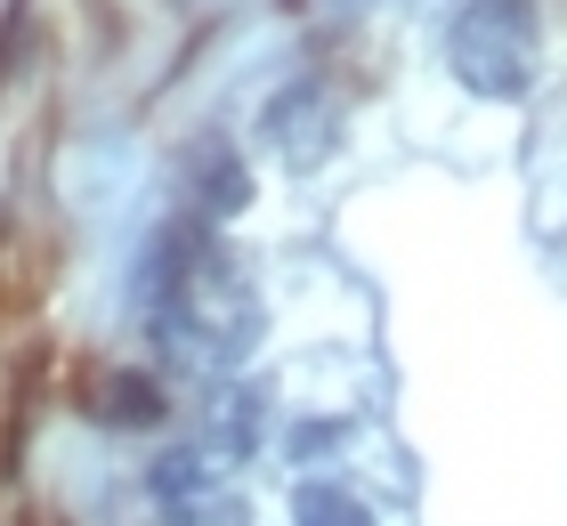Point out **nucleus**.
Returning <instances> with one entry per match:
<instances>
[{"label":"nucleus","mask_w":567,"mask_h":526,"mask_svg":"<svg viewBox=\"0 0 567 526\" xmlns=\"http://www.w3.org/2000/svg\"><path fill=\"white\" fill-rule=\"evenodd\" d=\"M138 308H146V332L163 340L171 364H236L251 340H260V283L236 251L212 235V219L178 210V219L146 244V268H138Z\"/></svg>","instance_id":"1"},{"label":"nucleus","mask_w":567,"mask_h":526,"mask_svg":"<svg viewBox=\"0 0 567 526\" xmlns=\"http://www.w3.org/2000/svg\"><path fill=\"white\" fill-rule=\"evenodd\" d=\"M446 65H454V82L462 90H478V97H527L535 82V17H527V0H471V9L454 17V33H446Z\"/></svg>","instance_id":"2"},{"label":"nucleus","mask_w":567,"mask_h":526,"mask_svg":"<svg viewBox=\"0 0 567 526\" xmlns=\"http://www.w3.org/2000/svg\"><path fill=\"white\" fill-rule=\"evenodd\" d=\"M154 510H163V526H219L227 518V478H219V462L203 454V445H171L163 462H154Z\"/></svg>","instance_id":"3"},{"label":"nucleus","mask_w":567,"mask_h":526,"mask_svg":"<svg viewBox=\"0 0 567 526\" xmlns=\"http://www.w3.org/2000/svg\"><path fill=\"white\" fill-rule=\"evenodd\" d=\"M260 437H268V389H251V381L212 389V405H203V454L212 462H251Z\"/></svg>","instance_id":"4"},{"label":"nucleus","mask_w":567,"mask_h":526,"mask_svg":"<svg viewBox=\"0 0 567 526\" xmlns=\"http://www.w3.org/2000/svg\"><path fill=\"white\" fill-rule=\"evenodd\" d=\"M251 203V171H244V154L227 146V138H203L195 154H187V210L195 219H236V210Z\"/></svg>","instance_id":"5"},{"label":"nucleus","mask_w":567,"mask_h":526,"mask_svg":"<svg viewBox=\"0 0 567 526\" xmlns=\"http://www.w3.org/2000/svg\"><path fill=\"white\" fill-rule=\"evenodd\" d=\"M82 413L90 421H106V430H154L171 405H163V389H154L146 373H122V364H90L82 373Z\"/></svg>","instance_id":"6"},{"label":"nucleus","mask_w":567,"mask_h":526,"mask_svg":"<svg viewBox=\"0 0 567 526\" xmlns=\"http://www.w3.org/2000/svg\"><path fill=\"white\" fill-rule=\"evenodd\" d=\"M268 146L284 154L292 171H308V163H324V146H332V114L317 105V90H284L276 105H268Z\"/></svg>","instance_id":"7"},{"label":"nucleus","mask_w":567,"mask_h":526,"mask_svg":"<svg viewBox=\"0 0 567 526\" xmlns=\"http://www.w3.org/2000/svg\"><path fill=\"white\" fill-rule=\"evenodd\" d=\"M292 526H373V518H365V503H357L349 486L308 478V486H300V503H292Z\"/></svg>","instance_id":"8"}]
</instances>
